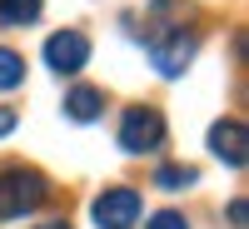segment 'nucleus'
I'll use <instances>...</instances> for the list:
<instances>
[{
	"mask_svg": "<svg viewBox=\"0 0 249 229\" xmlns=\"http://www.w3.org/2000/svg\"><path fill=\"white\" fill-rule=\"evenodd\" d=\"M155 184H160V190H190V184H199V170H195V164H160Z\"/></svg>",
	"mask_w": 249,
	"mask_h": 229,
	"instance_id": "9",
	"label": "nucleus"
},
{
	"mask_svg": "<svg viewBox=\"0 0 249 229\" xmlns=\"http://www.w3.org/2000/svg\"><path fill=\"white\" fill-rule=\"evenodd\" d=\"M10 130H15V110L0 105V135H10Z\"/></svg>",
	"mask_w": 249,
	"mask_h": 229,
	"instance_id": "13",
	"label": "nucleus"
},
{
	"mask_svg": "<svg viewBox=\"0 0 249 229\" xmlns=\"http://www.w3.org/2000/svg\"><path fill=\"white\" fill-rule=\"evenodd\" d=\"M150 229H190V224H184V214H175V210H160L150 219Z\"/></svg>",
	"mask_w": 249,
	"mask_h": 229,
	"instance_id": "11",
	"label": "nucleus"
},
{
	"mask_svg": "<svg viewBox=\"0 0 249 229\" xmlns=\"http://www.w3.org/2000/svg\"><path fill=\"white\" fill-rule=\"evenodd\" d=\"M90 214H95L100 229H130L144 214V199H140V190H130V184H115V190H105L90 204Z\"/></svg>",
	"mask_w": 249,
	"mask_h": 229,
	"instance_id": "3",
	"label": "nucleus"
},
{
	"mask_svg": "<svg viewBox=\"0 0 249 229\" xmlns=\"http://www.w3.org/2000/svg\"><path fill=\"white\" fill-rule=\"evenodd\" d=\"M40 199H45V175H40V170L15 164V170L0 175V219H20V214H30Z\"/></svg>",
	"mask_w": 249,
	"mask_h": 229,
	"instance_id": "1",
	"label": "nucleus"
},
{
	"mask_svg": "<svg viewBox=\"0 0 249 229\" xmlns=\"http://www.w3.org/2000/svg\"><path fill=\"white\" fill-rule=\"evenodd\" d=\"M15 85H25V60L0 45V90H15Z\"/></svg>",
	"mask_w": 249,
	"mask_h": 229,
	"instance_id": "10",
	"label": "nucleus"
},
{
	"mask_svg": "<svg viewBox=\"0 0 249 229\" xmlns=\"http://www.w3.org/2000/svg\"><path fill=\"white\" fill-rule=\"evenodd\" d=\"M40 5L45 0H0V25H35L40 20Z\"/></svg>",
	"mask_w": 249,
	"mask_h": 229,
	"instance_id": "8",
	"label": "nucleus"
},
{
	"mask_svg": "<svg viewBox=\"0 0 249 229\" xmlns=\"http://www.w3.org/2000/svg\"><path fill=\"white\" fill-rule=\"evenodd\" d=\"M164 144V115L150 110V105H130L120 120V150H130V155H150Z\"/></svg>",
	"mask_w": 249,
	"mask_h": 229,
	"instance_id": "2",
	"label": "nucleus"
},
{
	"mask_svg": "<svg viewBox=\"0 0 249 229\" xmlns=\"http://www.w3.org/2000/svg\"><path fill=\"white\" fill-rule=\"evenodd\" d=\"M210 150L230 164V170H239V164H244V124L239 120H219L210 130Z\"/></svg>",
	"mask_w": 249,
	"mask_h": 229,
	"instance_id": "6",
	"label": "nucleus"
},
{
	"mask_svg": "<svg viewBox=\"0 0 249 229\" xmlns=\"http://www.w3.org/2000/svg\"><path fill=\"white\" fill-rule=\"evenodd\" d=\"M40 229H70V224L65 219H50V224H40Z\"/></svg>",
	"mask_w": 249,
	"mask_h": 229,
	"instance_id": "14",
	"label": "nucleus"
},
{
	"mask_svg": "<svg viewBox=\"0 0 249 229\" xmlns=\"http://www.w3.org/2000/svg\"><path fill=\"white\" fill-rule=\"evenodd\" d=\"M85 60H90V40L80 35V30H55L45 40V65L55 75H75V70H85Z\"/></svg>",
	"mask_w": 249,
	"mask_h": 229,
	"instance_id": "4",
	"label": "nucleus"
},
{
	"mask_svg": "<svg viewBox=\"0 0 249 229\" xmlns=\"http://www.w3.org/2000/svg\"><path fill=\"white\" fill-rule=\"evenodd\" d=\"M195 50H199L195 30H170L164 40H155V45H150V60H155L160 75H179V70L195 60Z\"/></svg>",
	"mask_w": 249,
	"mask_h": 229,
	"instance_id": "5",
	"label": "nucleus"
},
{
	"mask_svg": "<svg viewBox=\"0 0 249 229\" xmlns=\"http://www.w3.org/2000/svg\"><path fill=\"white\" fill-rule=\"evenodd\" d=\"M100 110H105V95H100L95 85H75V90L65 95V115H70V120H80V124L95 120Z\"/></svg>",
	"mask_w": 249,
	"mask_h": 229,
	"instance_id": "7",
	"label": "nucleus"
},
{
	"mask_svg": "<svg viewBox=\"0 0 249 229\" xmlns=\"http://www.w3.org/2000/svg\"><path fill=\"white\" fill-rule=\"evenodd\" d=\"M230 224H234V229H244V199H234V204H230Z\"/></svg>",
	"mask_w": 249,
	"mask_h": 229,
	"instance_id": "12",
	"label": "nucleus"
}]
</instances>
